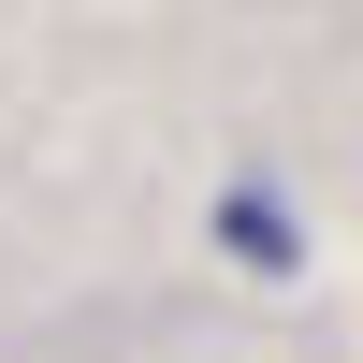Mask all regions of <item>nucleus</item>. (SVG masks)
<instances>
[{
	"label": "nucleus",
	"instance_id": "obj_1",
	"mask_svg": "<svg viewBox=\"0 0 363 363\" xmlns=\"http://www.w3.org/2000/svg\"><path fill=\"white\" fill-rule=\"evenodd\" d=\"M203 233H218V262H233V277H306V218H291V189H277V174H233Z\"/></svg>",
	"mask_w": 363,
	"mask_h": 363
}]
</instances>
